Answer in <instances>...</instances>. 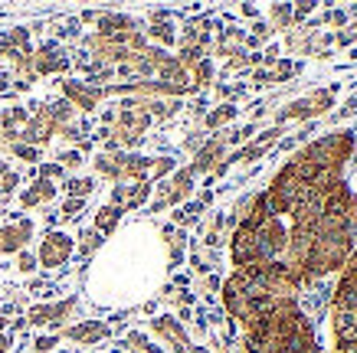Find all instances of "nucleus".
<instances>
[{"label": "nucleus", "instance_id": "f257e3e1", "mask_svg": "<svg viewBox=\"0 0 357 353\" xmlns=\"http://www.w3.org/2000/svg\"><path fill=\"white\" fill-rule=\"evenodd\" d=\"M357 138L351 128H341V131H331V134H325V138L312 141L305 150H298L295 154V161H305L312 164V167H321V171H341L347 164V157H351V150H354Z\"/></svg>", "mask_w": 357, "mask_h": 353}, {"label": "nucleus", "instance_id": "f03ea898", "mask_svg": "<svg viewBox=\"0 0 357 353\" xmlns=\"http://www.w3.org/2000/svg\"><path fill=\"white\" fill-rule=\"evenodd\" d=\"M76 252V239L63 229H50V233L40 239V249H36V265L46 268V272H56L63 268Z\"/></svg>", "mask_w": 357, "mask_h": 353}, {"label": "nucleus", "instance_id": "7ed1b4c3", "mask_svg": "<svg viewBox=\"0 0 357 353\" xmlns=\"http://www.w3.org/2000/svg\"><path fill=\"white\" fill-rule=\"evenodd\" d=\"M190 190H194V171L190 167H181V171H174L171 180H161L158 187H154V203L148 206V213H161V210H167V206H181L190 196Z\"/></svg>", "mask_w": 357, "mask_h": 353}, {"label": "nucleus", "instance_id": "20e7f679", "mask_svg": "<svg viewBox=\"0 0 357 353\" xmlns=\"http://www.w3.org/2000/svg\"><path fill=\"white\" fill-rule=\"evenodd\" d=\"M331 105H335V88H318L312 95L289 102L275 115V125H285V121H295V118H314V115H321V111H328Z\"/></svg>", "mask_w": 357, "mask_h": 353}, {"label": "nucleus", "instance_id": "39448f33", "mask_svg": "<svg viewBox=\"0 0 357 353\" xmlns=\"http://www.w3.org/2000/svg\"><path fill=\"white\" fill-rule=\"evenodd\" d=\"M229 258H233V268H246V265H252V262H262L256 233H249L246 226L236 223V229L229 235Z\"/></svg>", "mask_w": 357, "mask_h": 353}, {"label": "nucleus", "instance_id": "423d86ee", "mask_svg": "<svg viewBox=\"0 0 357 353\" xmlns=\"http://www.w3.org/2000/svg\"><path fill=\"white\" fill-rule=\"evenodd\" d=\"M56 131H59V128H56V121L50 118L46 105H36V111L30 115V121L23 125L20 141H23V144H30V148H46V144L53 141Z\"/></svg>", "mask_w": 357, "mask_h": 353}, {"label": "nucleus", "instance_id": "0eeeda50", "mask_svg": "<svg viewBox=\"0 0 357 353\" xmlns=\"http://www.w3.org/2000/svg\"><path fill=\"white\" fill-rule=\"evenodd\" d=\"M73 69V59L66 56V49L59 43H43L36 53H33V72H36V79L40 75H56V72H69Z\"/></svg>", "mask_w": 357, "mask_h": 353}, {"label": "nucleus", "instance_id": "6e6552de", "mask_svg": "<svg viewBox=\"0 0 357 353\" xmlns=\"http://www.w3.org/2000/svg\"><path fill=\"white\" fill-rule=\"evenodd\" d=\"M63 98L79 111H96L98 102L105 98V88L79 82V79H63Z\"/></svg>", "mask_w": 357, "mask_h": 353}, {"label": "nucleus", "instance_id": "1a4fd4ad", "mask_svg": "<svg viewBox=\"0 0 357 353\" xmlns=\"http://www.w3.org/2000/svg\"><path fill=\"white\" fill-rule=\"evenodd\" d=\"M148 331L158 334V337H161V343H167V353H181V350H187V347H190L187 331L181 327V321H177V317H171V314H158V317H151Z\"/></svg>", "mask_w": 357, "mask_h": 353}, {"label": "nucleus", "instance_id": "9d476101", "mask_svg": "<svg viewBox=\"0 0 357 353\" xmlns=\"http://www.w3.org/2000/svg\"><path fill=\"white\" fill-rule=\"evenodd\" d=\"M73 308H76V298H66V301H56V304H33L30 311H26V324H33V327H59V324L73 314Z\"/></svg>", "mask_w": 357, "mask_h": 353}, {"label": "nucleus", "instance_id": "9b49d317", "mask_svg": "<svg viewBox=\"0 0 357 353\" xmlns=\"http://www.w3.org/2000/svg\"><path fill=\"white\" fill-rule=\"evenodd\" d=\"M30 235H33V219H17V223L0 226V256L23 252L30 246Z\"/></svg>", "mask_w": 357, "mask_h": 353}, {"label": "nucleus", "instance_id": "f8f14e48", "mask_svg": "<svg viewBox=\"0 0 357 353\" xmlns=\"http://www.w3.org/2000/svg\"><path fill=\"white\" fill-rule=\"evenodd\" d=\"M112 334V327L105 321H79L73 327H66L63 337L76 347H92V343H102Z\"/></svg>", "mask_w": 357, "mask_h": 353}, {"label": "nucleus", "instance_id": "ddd939ff", "mask_svg": "<svg viewBox=\"0 0 357 353\" xmlns=\"http://www.w3.org/2000/svg\"><path fill=\"white\" fill-rule=\"evenodd\" d=\"M223 154H227V144H223V138H210L204 141V148L194 154V164H190V171L197 173H206V171H217L220 164H223Z\"/></svg>", "mask_w": 357, "mask_h": 353}, {"label": "nucleus", "instance_id": "4468645a", "mask_svg": "<svg viewBox=\"0 0 357 353\" xmlns=\"http://www.w3.org/2000/svg\"><path fill=\"white\" fill-rule=\"evenodd\" d=\"M144 36H148V40H154L161 49H167V46L177 43V30H174V23H171V13H167V10L151 13V26L144 30Z\"/></svg>", "mask_w": 357, "mask_h": 353}, {"label": "nucleus", "instance_id": "2eb2a0df", "mask_svg": "<svg viewBox=\"0 0 357 353\" xmlns=\"http://www.w3.org/2000/svg\"><path fill=\"white\" fill-rule=\"evenodd\" d=\"M138 30V23L131 20V17H125V13H98V36H121V33H131Z\"/></svg>", "mask_w": 357, "mask_h": 353}, {"label": "nucleus", "instance_id": "dca6fc26", "mask_svg": "<svg viewBox=\"0 0 357 353\" xmlns=\"http://www.w3.org/2000/svg\"><path fill=\"white\" fill-rule=\"evenodd\" d=\"M53 196H56V183L40 180V177H36V180L20 193V206L23 210H33V206H40V203H50Z\"/></svg>", "mask_w": 357, "mask_h": 353}, {"label": "nucleus", "instance_id": "f3484780", "mask_svg": "<svg viewBox=\"0 0 357 353\" xmlns=\"http://www.w3.org/2000/svg\"><path fill=\"white\" fill-rule=\"evenodd\" d=\"M125 154H128V150H102V154H96L92 167H96L102 177H109V180L119 183L121 180V164H125Z\"/></svg>", "mask_w": 357, "mask_h": 353}, {"label": "nucleus", "instance_id": "a211bd4d", "mask_svg": "<svg viewBox=\"0 0 357 353\" xmlns=\"http://www.w3.org/2000/svg\"><path fill=\"white\" fill-rule=\"evenodd\" d=\"M121 216H125V210H121V206H112V203L98 206V213H96V223H92V229H96V233H102V235H112L115 229H119Z\"/></svg>", "mask_w": 357, "mask_h": 353}, {"label": "nucleus", "instance_id": "6ab92c4d", "mask_svg": "<svg viewBox=\"0 0 357 353\" xmlns=\"http://www.w3.org/2000/svg\"><path fill=\"white\" fill-rule=\"evenodd\" d=\"M181 108H184L181 98H151V102H144V111L151 115V121L154 118H158V121H167V118H174Z\"/></svg>", "mask_w": 357, "mask_h": 353}, {"label": "nucleus", "instance_id": "aec40b11", "mask_svg": "<svg viewBox=\"0 0 357 353\" xmlns=\"http://www.w3.org/2000/svg\"><path fill=\"white\" fill-rule=\"evenodd\" d=\"M236 115H239V108L233 105V102H223V105H217V108H210V111H206L204 125H206V131H217V128H223V125H229Z\"/></svg>", "mask_w": 357, "mask_h": 353}, {"label": "nucleus", "instance_id": "412c9836", "mask_svg": "<svg viewBox=\"0 0 357 353\" xmlns=\"http://www.w3.org/2000/svg\"><path fill=\"white\" fill-rule=\"evenodd\" d=\"M66 196H73V200H89L92 196V190H96V180L92 177H69V180L63 183Z\"/></svg>", "mask_w": 357, "mask_h": 353}, {"label": "nucleus", "instance_id": "4be33fe9", "mask_svg": "<svg viewBox=\"0 0 357 353\" xmlns=\"http://www.w3.org/2000/svg\"><path fill=\"white\" fill-rule=\"evenodd\" d=\"M102 246H105V235H102V233H96L92 226L79 233V256H82V258H89V256H92V252H98V249H102Z\"/></svg>", "mask_w": 357, "mask_h": 353}, {"label": "nucleus", "instance_id": "5701e85b", "mask_svg": "<svg viewBox=\"0 0 357 353\" xmlns=\"http://www.w3.org/2000/svg\"><path fill=\"white\" fill-rule=\"evenodd\" d=\"M20 187V173L10 171V164L0 161V200H7V196H13V190Z\"/></svg>", "mask_w": 357, "mask_h": 353}, {"label": "nucleus", "instance_id": "b1692460", "mask_svg": "<svg viewBox=\"0 0 357 353\" xmlns=\"http://www.w3.org/2000/svg\"><path fill=\"white\" fill-rule=\"evenodd\" d=\"M200 216H204V206L194 200V203H181V206H177V210L171 213V219L177 226H187V223H194V219H200Z\"/></svg>", "mask_w": 357, "mask_h": 353}, {"label": "nucleus", "instance_id": "393cba45", "mask_svg": "<svg viewBox=\"0 0 357 353\" xmlns=\"http://www.w3.org/2000/svg\"><path fill=\"white\" fill-rule=\"evenodd\" d=\"M174 167H177V164H174V157H151V173H148V183H161L164 177H167V173L174 171Z\"/></svg>", "mask_w": 357, "mask_h": 353}, {"label": "nucleus", "instance_id": "a878e982", "mask_svg": "<svg viewBox=\"0 0 357 353\" xmlns=\"http://www.w3.org/2000/svg\"><path fill=\"white\" fill-rule=\"evenodd\" d=\"M10 154L17 157V161H23V164H36V161H40V148H30V144H23V141L10 144Z\"/></svg>", "mask_w": 357, "mask_h": 353}, {"label": "nucleus", "instance_id": "bb28decb", "mask_svg": "<svg viewBox=\"0 0 357 353\" xmlns=\"http://www.w3.org/2000/svg\"><path fill=\"white\" fill-rule=\"evenodd\" d=\"M82 213H86V200H73V196H66L63 206H59V216H63V219H79Z\"/></svg>", "mask_w": 357, "mask_h": 353}, {"label": "nucleus", "instance_id": "cd10ccee", "mask_svg": "<svg viewBox=\"0 0 357 353\" xmlns=\"http://www.w3.org/2000/svg\"><path fill=\"white\" fill-rule=\"evenodd\" d=\"M36 252H26V249H23V252H17V272H20V275H33V272H36Z\"/></svg>", "mask_w": 357, "mask_h": 353}, {"label": "nucleus", "instance_id": "c85d7f7f", "mask_svg": "<svg viewBox=\"0 0 357 353\" xmlns=\"http://www.w3.org/2000/svg\"><path fill=\"white\" fill-rule=\"evenodd\" d=\"M269 17L275 26H289V23H292V7H289V3H275L269 10Z\"/></svg>", "mask_w": 357, "mask_h": 353}, {"label": "nucleus", "instance_id": "c756f323", "mask_svg": "<svg viewBox=\"0 0 357 353\" xmlns=\"http://www.w3.org/2000/svg\"><path fill=\"white\" fill-rule=\"evenodd\" d=\"M56 164H59L63 171H76V167H82V150H63Z\"/></svg>", "mask_w": 357, "mask_h": 353}, {"label": "nucleus", "instance_id": "7c9ffc66", "mask_svg": "<svg viewBox=\"0 0 357 353\" xmlns=\"http://www.w3.org/2000/svg\"><path fill=\"white\" fill-rule=\"evenodd\" d=\"M56 343H59V334H43V337H36V340H33V350L50 353V350H56Z\"/></svg>", "mask_w": 357, "mask_h": 353}, {"label": "nucleus", "instance_id": "2f4dec72", "mask_svg": "<svg viewBox=\"0 0 357 353\" xmlns=\"http://www.w3.org/2000/svg\"><path fill=\"white\" fill-rule=\"evenodd\" d=\"M63 167H59V164H56V161H46V164H40V180H50V183H53V180H59V177H63Z\"/></svg>", "mask_w": 357, "mask_h": 353}, {"label": "nucleus", "instance_id": "473e14b6", "mask_svg": "<svg viewBox=\"0 0 357 353\" xmlns=\"http://www.w3.org/2000/svg\"><path fill=\"white\" fill-rule=\"evenodd\" d=\"M325 23H331V26H344V23H347V10H328L325 13Z\"/></svg>", "mask_w": 357, "mask_h": 353}, {"label": "nucleus", "instance_id": "72a5a7b5", "mask_svg": "<svg viewBox=\"0 0 357 353\" xmlns=\"http://www.w3.org/2000/svg\"><path fill=\"white\" fill-rule=\"evenodd\" d=\"M269 23H252V40H256V43H262V40H269Z\"/></svg>", "mask_w": 357, "mask_h": 353}, {"label": "nucleus", "instance_id": "f704fd0d", "mask_svg": "<svg viewBox=\"0 0 357 353\" xmlns=\"http://www.w3.org/2000/svg\"><path fill=\"white\" fill-rule=\"evenodd\" d=\"M312 10H314V3H298V7H292V20L302 23L305 17H312Z\"/></svg>", "mask_w": 357, "mask_h": 353}, {"label": "nucleus", "instance_id": "c9c22d12", "mask_svg": "<svg viewBox=\"0 0 357 353\" xmlns=\"http://www.w3.org/2000/svg\"><path fill=\"white\" fill-rule=\"evenodd\" d=\"M13 347V334H0V353H7Z\"/></svg>", "mask_w": 357, "mask_h": 353}, {"label": "nucleus", "instance_id": "e433bc0d", "mask_svg": "<svg viewBox=\"0 0 357 353\" xmlns=\"http://www.w3.org/2000/svg\"><path fill=\"white\" fill-rule=\"evenodd\" d=\"M239 13H243V17H259V10H256V7H239Z\"/></svg>", "mask_w": 357, "mask_h": 353}, {"label": "nucleus", "instance_id": "4c0bfd02", "mask_svg": "<svg viewBox=\"0 0 357 353\" xmlns=\"http://www.w3.org/2000/svg\"><path fill=\"white\" fill-rule=\"evenodd\" d=\"M7 331V314H0V334Z\"/></svg>", "mask_w": 357, "mask_h": 353}]
</instances>
